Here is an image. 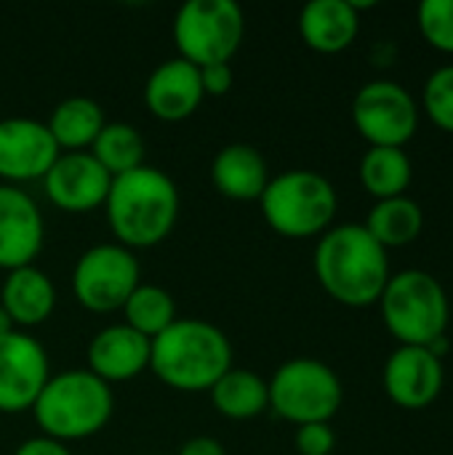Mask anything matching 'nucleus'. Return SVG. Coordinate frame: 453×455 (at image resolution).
Returning <instances> with one entry per match:
<instances>
[{"label": "nucleus", "mask_w": 453, "mask_h": 455, "mask_svg": "<svg viewBox=\"0 0 453 455\" xmlns=\"http://www.w3.org/2000/svg\"><path fill=\"white\" fill-rule=\"evenodd\" d=\"M104 216L115 243L123 248H155L176 227L179 189L166 171L144 163L112 179L104 200Z\"/></svg>", "instance_id": "f257e3e1"}, {"label": "nucleus", "mask_w": 453, "mask_h": 455, "mask_svg": "<svg viewBox=\"0 0 453 455\" xmlns=\"http://www.w3.org/2000/svg\"><path fill=\"white\" fill-rule=\"evenodd\" d=\"M312 267L320 288L334 301L352 309L379 304L390 280L387 251L363 224H342L323 232Z\"/></svg>", "instance_id": "f03ea898"}, {"label": "nucleus", "mask_w": 453, "mask_h": 455, "mask_svg": "<svg viewBox=\"0 0 453 455\" xmlns=\"http://www.w3.org/2000/svg\"><path fill=\"white\" fill-rule=\"evenodd\" d=\"M232 368V344L208 320L176 317L158 339H152L150 371L174 392H211V387Z\"/></svg>", "instance_id": "7ed1b4c3"}, {"label": "nucleus", "mask_w": 453, "mask_h": 455, "mask_svg": "<svg viewBox=\"0 0 453 455\" xmlns=\"http://www.w3.org/2000/svg\"><path fill=\"white\" fill-rule=\"evenodd\" d=\"M112 411V387L83 368L51 376L32 405V419L43 437L67 445L99 435L109 424Z\"/></svg>", "instance_id": "20e7f679"}, {"label": "nucleus", "mask_w": 453, "mask_h": 455, "mask_svg": "<svg viewBox=\"0 0 453 455\" xmlns=\"http://www.w3.org/2000/svg\"><path fill=\"white\" fill-rule=\"evenodd\" d=\"M259 205L272 232L288 240H307L331 229L339 197L323 173L294 168L270 179Z\"/></svg>", "instance_id": "39448f33"}, {"label": "nucleus", "mask_w": 453, "mask_h": 455, "mask_svg": "<svg viewBox=\"0 0 453 455\" xmlns=\"http://www.w3.org/2000/svg\"><path fill=\"white\" fill-rule=\"evenodd\" d=\"M382 320L400 347H435L443 341L451 307L443 285L422 269L390 275L379 299Z\"/></svg>", "instance_id": "423d86ee"}, {"label": "nucleus", "mask_w": 453, "mask_h": 455, "mask_svg": "<svg viewBox=\"0 0 453 455\" xmlns=\"http://www.w3.org/2000/svg\"><path fill=\"white\" fill-rule=\"evenodd\" d=\"M267 389L270 411L296 427L328 424L344 400L339 376L326 363L312 357L283 363L267 381Z\"/></svg>", "instance_id": "0eeeda50"}, {"label": "nucleus", "mask_w": 453, "mask_h": 455, "mask_svg": "<svg viewBox=\"0 0 453 455\" xmlns=\"http://www.w3.org/2000/svg\"><path fill=\"white\" fill-rule=\"evenodd\" d=\"M171 32L179 59L195 67L222 64L238 53L246 16L232 0H187L176 11Z\"/></svg>", "instance_id": "6e6552de"}, {"label": "nucleus", "mask_w": 453, "mask_h": 455, "mask_svg": "<svg viewBox=\"0 0 453 455\" xmlns=\"http://www.w3.org/2000/svg\"><path fill=\"white\" fill-rule=\"evenodd\" d=\"M139 285V259L120 243H99L85 248L72 269V296L83 309L93 315L123 309V304Z\"/></svg>", "instance_id": "1a4fd4ad"}, {"label": "nucleus", "mask_w": 453, "mask_h": 455, "mask_svg": "<svg viewBox=\"0 0 453 455\" xmlns=\"http://www.w3.org/2000/svg\"><path fill=\"white\" fill-rule=\"evenodd\" d=\"M352 123L371 147H398L414 139L419 107L395 80H371L352 99Z\"/></svg>", "instance_id": "9d476101"}, {"label": "nucleus", "mask_w": 453, "mask_h": 455, "mask_svg": "<svg viewBox=\"0 0 453 455\" xmlns=\"http://www.w3.org/2000/svg\"><path fill=\"white\" fill-rule=\"evenodd\" d=\"M48 379V352L32 333L16 328L0 333V413L16 416L32 411Z\"/></svg>", "instance_id": "9b49d317"}, {"label": "nucleus", "mask_w": 453, "mask_h": 455, "mask_svg": "<svg viewBox=\"0 0 453 455\" xmlns=\"http://www.w3.org/2000/svg\"><path fill=\"white\" fill-rule=\"evenodd\" d=\"M61 149L56 147L48 125L35 117L0 120V184L21 187L43 181Z\"/></svg>", "instance_id": "f8f14e48"}, {"label": "nucleus", "mask_w": 453, "mask_h": 455, "mask_svg": "<svg viewBox=\"0 0 453 455\" xmlns=\"http://www.w3.org/2000/svg\"><path fill=\"white\" fill-rule=\"evenodd\" d=\"M45 243L43 211L21 187L0 184V269L35 264Z\"/></svg>", "instance_id": "ddd939ff"}, {"label": "nucleus", "mask_w": 453, "mask_h": 455, "mask_svg": "<svg viewBox=\"0 0 453 455\" xmlns=\"http://www.w3.org/2000/svg\"><path fill=\"white\" fill-rule=\"evenodd\" d=\"M112 176L91 152H61L43 176L45 197L67 213H88L104 208Z\"/></svg>", "instance_id": "4468645a"}, {"label": "nucleus", "mask_w": 453, "mask_h": 455, "mask_svg": "<svg viewBox=\"0 0 453 455\" xmlns=\"http://www.w3.org/2000/svg\"><path fill=\"white\" fill-rule=\"evenodd\" d=\"M443 360L427 347H398L384 365V392L403 411H425L443 392Z\"/></svg>", "instance_id": "2eb2a0df"}, {"label": "nucleus", "mask_w": 453, "mask_h": 455, "mask_svg": "<svg viewBox=\"0 0 453 455\" xmlns=\"http://www.w3.org/2000/svg\"><path fill=\"white\" fill-rule=\"evenodd\" d=\"M152 341L128 328L125 323H115L101 328L88 341V371L104 384H123L142 376L150 368Z\"/></svg>", "instance_id": "dca6fc26"}, {"label": "nucleus", "mask_w": 453, "mask_h": 455, "mask_svg": "<svg viewBox=\"0 0 453 455\" xmlns=\"http://www.w3.org/2000/svg\"><path fill=\"white\" fill-rule=\"evenodd\" d=\"M200 69L179 56L158 64L144 83V107L166 123L190 117L203 101Z\"/></svg>", "instance_id": "f3484780"}, {"label": "nucleus", "mask_w": 453, "mask_h": 455, "mask_svg": "<svg viewBox=\"0 0 453 455\" xmlns=\"http://www.w3.org/2000/svg\"><path fill=\"white\" fill-rule=\"evenodd\" d=\"M0 309L8 315L16 331L43 325L56 309V285L35 264L5 275L0 288Z\"/></svg>", "instance_id": "a211bd4d"}, {"label": "nucleus", "mask_w": 453, "mask_h": 455, "mask_svg": "<svg viewBox=\"0 0 453 455\" xmlns=\"http://www.w3.org/2000/svg\"><path fill=\"white\" fill-rule=\"evenodd\" d=\"M211 181L219 195L235 203H254L270 184L267 160L251 144H227L211 163Z\"/></svg>", "instance_id": "6ab92c4d"}, {"label": "nucleus", "mask_w": 453, "mask_h": 455, "mask_svg": "<svg viewBox=\"0 0 453 455\" xmlns=\"http://www.w3.org/2000/svg\"><path fill=\"white\" fill-rule=\"evenodd\" d=\"M360 29V13L350 0H312L299 13L302 40L318 53H342Z\"/></svg>", "instance_id": "aec40b11"}, {"label": "nucleus", "mask_w": 453, "mask_h": 455, "mask_svg": "<svg viewBox=\"0 0 453 455\" xmlns=\"http://www.w3.org/2000/svg\"><path fill=\"white\" fill-rule=\"evenodd\" d=\"M104 123L107 117L99 101L88 96H69L53 107L45 125L61 152H88Z\"/></svg>", "instance_id": "412c9836"}, {"label": "nucleus", "mask_w": 453, "mask_h": 455, "mask_svg": "<svg viewBox=\"0 0 453 455\" xmlns=\"http://www.w3.org/2000/svg\"><path fill=\"white\" fill-rule=\"evenodd\" d=\"M211 405L230 421H251L270 411V389L267 381L246 368H230L211 387Z\"/></svg>", "instance_id": "4be33fe9"}, {"label": "nucleus", "mask_w": 453, "mask_h": 455, "mask_svg": "<svg viewBox=\"0 0 453 455\" xmlns=\"http://www.w3.org/2000/svg\"><path fill=\"white\" fill-rule=\"evenodd\" d=\"M363 227L384 251L387 248H403L422 235L425 213H422L419 203L400 195V197L379 200L368 211V219Z\"/></svg>", "instance_id": "5701e85b"}, {"label": "nucleus", "mask_w": 453, "mask_h": 455, "mask_svg": "<svg viewBox=\"0 0 453 455\" xmlns=\"http://www.w3.org/2000/svg\"><path fill=\"white\" fill-rule=\"evenodd\" d=\"M360 184L379 200L400 197L411 184V160L398 147H371L360 160Z\"/></svg>", "instance_id": "b1692460"}, {"label": "nucleus", "mask_w": 453, "mask_h": 455, "mask_svg": "<svg viewBox=\"0 0 453 455\" xmlns=\"http://www.w3.org/2000/svg\"><path fill=\"white\" fill-rule=\"evenodd\" d=\"M91 155L96 163L115 179L139 165H144V136L123 120L104 123L101 133L91 144Z\"/></svg>", "instance_id": "393cba45"}, {"label": "nucleus", "mask_w": 453, "mask_h": 455, "mask_svg": "<svg viewBox=\"0 0 453 455\" xmlns=\"http://www.w3.org/2000/svg\"><path fill=\"white\" fill-rule=\"evenodd\" d=\"M123 323L142 333L144 339H158L166 328L174 325L176 320V301L174 296L160 288V285H147L142 283L128 301L123 304Z\"/></svg>", "instance_id": "a878e982"}, {"label": "nucleus", "mask_w": 453, "mask_h": 455, "mask_svg": "<svg viewBox=\"0 0 453 455\" xmlns=\"http://www.w3.org/2000/svg\"><path fill=\"white\" fill-rule=\"evenodd\" d=\"M427 117L446 133H453V64L441 67L430 75L425 83V96H422Z\"/></svg>", "instance_id": "bb28decb"}, {"label": "nucleus", "mask_w": 453, "mask_h": 455, "mask_svg": "<svg viewBox=\"0 0 453 455\" xmlns=\"http://www.w3.org/2000/svg\"><path fill=\"white\" fill-rule=\"evenodd\" d=\"M422 37L443 53H453V0H425L419 5Z\"/></svg>", "instance_id": "cd10ccee"}, {"label": "nucleus", "mask_w": 453, "mask_h": 455, "mask_svg": "<svg viewBox=\"0 0 453 455\" xmlns=\"http://www.w3.org/2000/svg\"><path fill=\"white\" fill-rule=\"evenodd\" d=\"M294 443L299 455H331L336 445V435L328 424H304L296 427Z\"/></svg>", "instance_id": "c85d7f7f"}, {"label": "nucleus", "mask_w": 453, "mask_h": 455, "mask_svg": "<svg viewBox=\"0 0 453 455\" xmlns=\"http://www.w3.org/2000/svg\"><path fill=\"white\" fill-rule=\"evenodd\" d=\"M198 69H200V85H203L206 96H224L235 83V69L230 61L198 67Z\"/></svg>", "instance_id": "c756f323"}, {"label": "nucleus", "mask_w": 453, "mask_h": 455, "mask_svg": "<svg viewBox=\"0 0 453 455\" xmlns=\"http://www.w3.org/2000/svg\"><path fill=\"white\" fill-rule=\"evenodd\" d=\"M13 455H75V453H72L64 443L37 435V437L24 440V443L13 451Z\"/></svg>", "instance_id": "7c9ffc66"}, {"label": "nucleus", "mask_w": 453, "mask_h": 455, "mask_svg": "<svg viewBox=\"0 0 453 455\" xmlns=\"http://www.w3.org/2000/svg\"><path fill=\"white\" fill-rule=\"evenodd\" d=\"M176 455H227V451L216 437L200 435V437H190Z\"/></svg>", "instance_id": "2f4dec72"}, {"label": "nucleus", "mask_w": 453, "mask_h": 455, "mask_svg": "<svg viewBox=\"0 0 453 455\" xmlns=\"http://www.w3.org/2000/svg\"><path fill=\"white\" fill-rule=\"evenodd\" d=\"M8 331H13V323L8 320V315L0 309V333H8Z\"/></svg>", "instance_id": "473e14b6"}, {"label": "nucleus", "mask_w": 453, "mask_h": 455, "mask_svg": "<svg viewBox=\"0 0 453 455\" xmlns=\"http://www.w3.org/2000/svg\"><path fill=\"white\" fill-rule=\"evenodd\" d=\"M144 455H160V453H144Z\"/></svg>", "instance_id": "72a5a7b5"}]
</instances>
